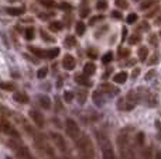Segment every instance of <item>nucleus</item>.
I'll use <instances>...</instances> for the list:
<instances>
[{
    "label": "nucleus",
    "mask_w": 161,
    "mask_h": 159,
    "mask_svg": "<svg viewBox=\"0 0 161 159\" xmlns=\"http://www.w3.org/2000/svg\"><path fill=\"white\" fill-rule=\"evenodd\" d=\"M76 148H78L82 159H95L93 144L88 135H79L76 138Z\"/></svg>",
    "instance_id": "f257e3e1"
},
{
    "label": "nucleus",
    "mask_w": 161,
    "mask_h": 159,
    "mask_svg": "<svg viewBox=\"0 0 161 159\" xmlns=\"http://www.w3.org/2000/svg\"><path fill=\"white\" fill-rule=\"evenodd\" d=\"M97 142H99V146L102 149V156L103 159H116V154H114V149L112 142L109 141V138L106 137L103 132H97Z\"/></svg>",
    "instance_id": "f03ea898"
},
{
    "label": "nucleus",
    "mask_w": 161,
    "mask_h": 159,
    "mask_svg": "<svg viewBox=\"0 0 161 159\" xmlns=\"http://www.w3.org/2000/svg\"><path fill=\"white\" fill-rule=\"evenodd\" d=\"M0 131H2L3 134L8 135V137H11V138H16V140L20 138L17 130L14 128V127L11 126L10 121H7V120H0Z\"/></svg>",
    "instance_id": "7ed1b4c3"
},
{
    "label": "nucleus",
    "mask_w": 161,
    "mask_h": 159,
    "mask_svg": "<svg viewBox=\"0 0 161 159\" xmlns=\"http://www.w3.org/2000/svg\"><path fill=\"white\" fill-rule=\"evenodd\" d=\"M65 127H67V132L72 140H76V138L80 135V130H79V126L76 124V121H74L72 118H67L65 121Z\"/></svg>",
    "instance_id": "20e7f679"
},
{
    "label": "nucleus",
    "mask_w": 161,
    "mask_h": 159,
    "mask_svg": "<svg viewBox=\"0 0 161 159\" xmlns=\"http://www.w3.org/2000/svg\"><path fill=\"white\" fill-rule=\"evenodd\" d=\"M129 131H130V128H123L122 131L119 132V135H117V144H119L120 152H122V151H127V145H129V142H130V138H129Z\"/></svg>",
    "instance_id": "39448f33"
},
{
    "label": "nucleus",
    "mask_w": 161,
    "mask_h": 159,
    "mask_svg": "<svg viewBox=\"0 0 161 159\" xmlns=\"http://www.w3.org/2000/svg\"><path fill=\"white\" fill-rule=\"evenodd\" d=\"M28 115L31 117V120L36 123V126L38 127V128H44V126H45L44 115H42L38 110H30V111H28Z\"/></svg>",
    "instance_id": "423d86ee"
},
{
    "label": "nucleus",
    "mask_w": 161,
    "mask_h": 159,
    "mask_svg": "<svg viewBox=\"0 0 161 159\" xmlns=\"http://www.w3.org/2000/svg\"><path fill=\"white\" fill-rule=\"evenodd\" d=\"M14 149H16V152H17V155H19L20 159H36V158H34V155L31 154L30 149H28L27 146H24V145H17Z\"/></svg>",
    "instance_id": "0eeeda50"
},
{
    "label": "nucleus",
    "mask_w": 161,
    "mask_h": 159,
    "mask_svg": "<svg viewBox=\"0 0 161 159\" xmlns=\"http://www.w3.org/2000/svg\"><path fill=\"white\" fill-rule=\"evenodd\" d=\"M50 137H51V140L54 141V144H55L61 151H65V149H67V144H65V140L61 134H58V132H51Z\"/></svg>",
    "instance_id": "6e6552de"
},
{
    "label": "nucleus",
    "mask_w": 161,
    "mask_h": 159,
    "mask_svg": "<svg viewBox=\"0 0 161 159\" xmlns=\"http://www.w3.org/2000/svg\"><path fill=\"white\" fill-rule=\"evenodd\" d=\"M62 66H64V69H67V70H74L75 66H76L75 58H74L72 55H69V54L65 55L64 59H62Z\"/></svg>",
    "instance_id": "1a4fd4ad"
},
{
    "label": "nucleus",
    "mask_w": 161,
    "mask_h": 159,
    "mask_svg": "<svg viewBox=\"0 0 161 159\" xmlns=\"http://www.w3.org/2000/svg\"><path fill=\"white\" fill-rule=\"evenodd\" d=\"M97 90H100L103 95H117V93L120 92L117 87H114L113 85H110V83H102Z\"/></svg>",
    "instance_id": "9d476101"
},
{
    "label": "nucleus",
    "mask_w": 161,
    "mask_h": 159,
    "mask_svg": "<svg viewBox=\"0 0 161 159\" xmlns=\"http://www.w3.org/2000/svg\"><path fill=\"white\" fill-rule=\"evenodd\" d=\"M92 99H93V103L96 104L97 107L105 104V95H103L100 90H95V92L92 93Z\"/></svg>",
    "instance_id": "9b49d317"
},
{
    "label": "nucleus",
    "mask_w": 161,
    "mask_h": 159,
    "mask_svg": "<svg viewBox=\"0 0 161 159\" xmlns=\"http://www.w3.org/2000/svg\"><path fill=\"white\" fill-rule=\"evenodd\" d=\"M6 13L11 17H17V16H23L25 13L24 7H7L6 8Z\"/></svg>",
    "instance_id": "f8f14e48"
},
{
    "label": "nucleus",
    "mask_w": 161,
    "mask_h": 159,
    "mask_svg": "<svg viewBox=\"0 0 161 159\" xmlns=\"http://www.w3.org/2000/svg\"><path fill=\"white\" fill-rule=\"evenodd\" d=\"M13 99L20 104H27L28 101H30L28 96L25 95V93H23V92H16L14 93V96H13Z\"/></svg>",
    "instance_id": "ddd939ff"
},
{
    "label": "nucleus",
    "mask_w": 161,
    "mask_h": 159,
    "mask_svg": "<svg viewBox=\"0 0 161 159\" xmlns=\"http://www.w3.org/2000/svg\"><path fill=\"white\" fill-rule=\"evenodd\" d=\"M96 72V65L93 64V62H88V64L83 65V75L85 76H92L93 73Z\"/></svg>",
    "instance_id": "4468645a"
},
{
    "label": "nucleus",
    "mask_w": 161,
    "mask_h": 159,
    "mask_svg": "<svg viewBox=\"0 0 161 159\" xmlns=\"http://www.w3.org/2000/svg\"><path fill=\"white\" fill-rule=\"evenodd\" d=\"M75 82H76V83H78V85H80V86H91V80H89V78H88V76H85V75H83V73H80V75H76L75 76Z\"/></svg>",
    "instance_id": "2eb2a0df"
},
{
    "label": "nucleus",
    "mask_w": 161,
    "mask_h": 159,
    "mask_svg": "<svg viewBox=\"0 0 161 159\" xmlns=\"http://www.w3.org/2000/svg\"><path fill=\"white\" fill-rule=\"evenodd\" d=\"M38 103L42 109H45V110L51 109V99L48 96H38Z\"/></svg>",
    "instance_id": "dca6fc26"
},
{
    "label": "nucleus",
    "mask_w": 161,
    "mask_h": 159,
    "mask_svg": "<svg viewBox=\"0 0 161 159\" xmlns=\"http://www.w3.org/2000/svg\"><path fill=\"white\" fill-rule=\"evenodd\" d=\"M127 73L126 72H119V73H116V75L113 76V82L114 83H119V85H123V83H126V80H127Z\"/></svg>",
    "instance_id": "f3484780"
},
{
    "label": "nucleus",
    "mask_w": 161,
    "mask_h": 159,
    "mask_svg": "<svg viewBox=\"0 0 161 159\" xmlns=\"http://www.w3.org/2000/svg\"><path fill=\"white\" fill-rule=\"evenodd\" d=\"M59 55V48H50V49H45V58L48 59H54Z\"/></svg>",
    "instance_id": "a211bd4d"
},
{
    "label": "nucleus",
    "mask_w": 161,
    "mask_h": 159,
    "mask_svg": "<svg viewBox=\"0 0 161 159\" xmlns=\"http://www.w3.org/2000/svg\"><path fill=\"white\" fill-rule=\"evenodd\" d=\"M28 49H30L37 58H41V59L45 58V49H41V48H37V47H28Z\"/></svg>",
    "instance_id": "6ab92c4d"
},
{
    "label": "nucleus",
    "mask_w": 161,
    "mask_h": 159,
    "mask_svg": "<svg viewBox=\"0 0 161 159\" xmlns=\"http://www.w3.org/2000/svg\"><path fill=\"white\" fill-rule=\"evenodd\" d=\"M0 89L4 90V92H13L16 89V85L13 82H2L0 83Z\"/></svg>",
    "instance_id": "aec40b11"
},
{
    "label": "nucleus",
    "mask_w": 161,
    "mask_h": 159,
    "mask_svg": "<svg viewBox=\"0 0 161 159\" xmlns=\"http://www.w3.org/2000/svg\"><path fill=\"white\" fill-rule=\"evenodd\" d=\"M139 58H140V61H146L147 59V56H148V48L147 47H140L139 48Z\"/></svg>",
    "instance_id": "412c9836"
},
{
    "label": "nucleus",
    "mask_w": 161,
    "mask_h": 159,
    "mask_svg": "<svg viewBox=\"0 0 161 159\" xmlns=\"http://www.w3.org/2000/svg\"><path fill=\"white\" fill-rule=\"evenodd\" d=\"M24 37H25V39H27V41H33L34 37H36V31H34V28L33 27H28L27 30L24 31Z\"/></svg>",
    "instance_id": "4be33fe9"
},
{
    "label": "nucleus",
    "mask_w": 161,
    "mask_h": 159,
    "mask_svg": "<svg viewBox=\"0 0 161 159\" xmlns=\"http://www.w3.org/2000/svg\"><path fill=\"white\" fill-rule=\"evenodd\" d=\"M75 31H76V34H78V35H83V34H85V31H86L85 23H83V21H78V23H76Z\"/></svg>",
    "instance_id": "5701e85b"
},
{
    "label": "nucleus",
    "mask_w": 161,
    "mask_h": 159,
    "mask_svg": "<svg viewBox=\"0 0 161 159\" xmlns=\"http://www.w3.org/2000/svg\"><path fill=\"white\" fill-rule=\"evenodd\" d=\"M62 27H64V24H62L61 21H51L50 23V30H53V31H61L62 30Z\"/></svg>",
    "instance_id": "b1692460"
},
{
    "label": "nucleus",
    "mask_w": 161,
    "mask_h": 159,
    "mask_svg": "<svg viewBox=\"0 0 161 159\" xmlns=\"http://www.w3.org/2000/svg\"><path fill=\"white\" fill-rule=\"evenodd\" d=\"M40 35L42 37V39H44L45 42H55V38H53L45 30H40Z\"/></svg>",
    "instance_id": "393cba45"
},
{
    "label": "nucleus",
    "mask_w": 161,
    "mask_h": 159,
    "mask_svg": "<svg viewBox=\"0 0 161 159\" xmlns=\"http://www.w3.org/2000/svg\"><path fill=\"white\" fill-rule=\"evenodd\" d=\"M65 45H67L68 48H72L76 45V38L74 35H68L67 38H65Z\"/></svg>",
    "instance_id": "a878e982"
},
{
    "label": "nucleus",
    "mask_w": 161,
    "mask_h": 159,
    "mask_svg": "<svg viewBox=\"0 0 161 159\" xmlns=\"http://www.w3.org/2000/svg\"><path fill=\"white\" fill-rule=\"evenodd\" d=\"M113 61V52H106L105 55L102 56V62H103V65H108V64H110V62Z\"/></svg>",
    "instance_id": "bb28decb"
},
{
    "label": "nucleus",
    "mask_w": 161,
    "mask_h": 159,
    "mask_svg": "<svg viewBox=\"0 0 161 159\" xmlns=\"http://www.w3.org/2000/svg\"><path fill=\"white\" fill-rule=\"evenodd\" d=\"M140 41H142V37H140L139 34H133V35L129 37V44L130 45H136V44H139Z\"/></svg>",
    "instance_id": "cd10ccee"
},
{
    "label": "nucleus",
    "mask_w": 161,
    "mask_h": 159,
    "mask_svg": "<svg viewBox=\"0 0 161 159\" xmlns=\"http://www.w3.org/2000/svg\"><path fill=\"white\" fill-rule=\"evenodd\" d=\"M47 75H48V68L47 66H42L37 70V78L38 79H44Z\"/></svg>",
    "instance_id": "c85d7f7f"
},
{
    "label": "nucleus",
    "mask_w": 161,
    "mask_h": 159,
    "mask_svg": "<svg viewBox=\"0 0 161 159\" xmlns=\"http://www.w3.org/2000/svg\"><path fill=\"white\" fill-rule=\"evenodd\" d=\"M154 4V0H143L142 4H140V10H146V8L151 7Z\"/></svg>",
    "instance_id": "c756f323"
},
{
    "label": "nucleus",
    "mask_w": 161,
    "mask_h": 159,
    "mask_svg": "<svg viewBox=\"0 0 161 159\" xmlns=\"http://www.w3.org/2000/svg\"><path fill=\"white\" fill-rule=\"evenodd\" d=\"M137 21V14L136 13H130L127 17H126V23L127 24H134Z\"/></svg>",
    "instance_id": "7c9ffc66"
},
{
    "label": "nucleus",
    "mask_w": 161,
    "mask_h": 159,
    "mask_svg": "<svg viewBox=\"0 0 161 159\" xmlns=\"http://www.w3.org/2000/svg\"><path fill=\"white\" fill-rule=\"evenodd\" d=\"M129 54H130V49L122 48V49H119V52H117V56H119V59H123V58H126V56H129Z\"/></svg>",
    "instance_id": "2f4dec72"
},
{
    "label": "nucleus",
    "mask_w": 161,
    "mask_h": 159,
    "mask_svg": "<svg viewBox=\"0 0 161 159\" xmlns=\"http://www.w3.org/2000/svg\"><path fill=\"white\" fill-rule=\"evenodd\" d=\"M64 99H65V101H67V103H72L74 99H75V95H74L72 92H65L64 93Z\"/></svg>",
    "instance_id": "473e14b6"
},
{
    "label": "nucleus",
    "mask_w": 161,
    "mask_h": 159,
    "mask_svg": "<svg viewBox=\"0 0 161 159\" xmlns=\"http://www.w3.org/2000/svg\"><path fill=\"white\" fill-rule=\"evenodd\" d=\"M96 8L97 10H105V8H108V2H106V0H97Z\"/></svg>",
    "instance_id": "72a5a7b5"
},
{
    "label": "nucleus",
    "mask_w": 161,
    "mask_h": 159,
    "mask_svg": "<svg viewBox=\"0 0 161 159\" xmlns=\"http://www.w3.org/2000/svg\"><path fill=\"white\" fill-rule=\"evenodd\" d=\"M78 101L80 104H83L86 101V92L85 90H80V92L78 93Z\"/></svg>",
    "instance_id": "f704fd0d"
},
{
    "label": "nucleus",
    "mask_w": 161,
    "mask_h": 159,
    "mask_svg": "<svg viewBox=\"0 0 161 159\" xmlns=\"http://www.w3.org/2000/svg\"><path fill=\"white\" fill-rule=\"evenodd\" d=\"M103 18H105V16H102V14L97 17H92V18L89 20V25H95L97 21H100V20H103Z\"/></svg>",
    "instance_id": "c9c22d12"
},
{
    "label": "nucleus",
    "mask_w": 161,
    "mask_h": 159,
    "mask_svg": "<svg viewBox=\"0 0 161 159\" xmlns=\"http://www.w3.org/2000/svg\"><path fill=\"white\" fill-rule=\"evenodd\" d=\"M148 42H150L151 45H157V44H158V35H157V34H153V35H150V38H148Z\"/></svg>",
    "instance_id": "e433bc0d"
},
{
    "label": "nucleus",
    "mask_w": 161,
    "mask_h": 159,
    "mask_svg": "<svg viewBox=\"0 0 161 159\" xmlns=\"http://www.w3.org/2000/svg\"><path fill=\"white\" fill-rule=\"evenodd\" d=\"M136 141L139 145H143V144H144V134H143V132H139L136 137Z\"/></svg>",
    "instance_id": "4c0bfd02"
},
{
    "label": "nucleus",
    "mask_w": 161,
    "mask_h": 159,
    "mask_svg": "<svg viewBox=\"0 0 161 159\" xmlns=\"http://www.w3.org/2000/svg\"><path fill=\"white\" fill-rule=\"evenodd\" d=\"M116 6L120 8H126L127 7V2L126 0H116Z\"/></svg>",
    "instance_id": "58836bf2"
},
{
    "label": "nucleus",
    "mask_w": 161,
    "mask_h": 159,
    "mask_svg": "<svg viewBox=\"0 0 161 159\" xmlns=\"http://www.w3.org/2000/svg\"><path fill=\"white\" fill-rule=\"evenodd\" d=\"M42 4L45 6V7H54V6H55V3L53 2V0H42Z\"/></svg>",
    "instance_id": "ea45409f"
},
{
    "label": "nucleus",
    "mask_w": 161,
    "mask_h": 159,
    "mask_svg": "<svg viewBox=\"0 0 161 159\" xmlns=\"http://www.w3.org/2000/svg\"><path fill=\"white\" fill-rule=\"evenodd\" d=\"M59 8H61V10H67L68 11V10H71V6L68 4V3L64 2V3H61V4H59Z\"/></svg>",
    "instance_id": "a19ab883"
},
{
    "label": "nucleus",
    "mask_w": 161,
    "mask_h": 159,
    "mask_svg": "<svg viewBox=\"0 0 161 159\" xmlns=\"http://www.w3.org/2000/svg\"><path fill=\"white\" fill-rule=\"evenodd\" d=\"M139 30H142V31H147V30H148V24H147L146 21H143L142 24L139 25Z\"/></svg>",
    "instance_id": "79ce46f5"
},
{
    "label": "nucleus",
    "mask_w": 161,
    "mask_h": 159,
    "mask_svg": "<svg viewBox=\"0 0 161 159\" xmlns=\"http://www.w3.org/2000/svg\"><path fill=\"white\" fill-rule=\"evenodd\" d=\"M112 16H113V18H122V13L120 11H117V10H114V11H112Z\"/></svg>",
    "instance_id": "37998d69"
},
{
    "label": "nucleus",
    "mask_w": 161,
    "mask_h": 159,
    "mask_svg": "<svg viewBox=\"0 0 161 159\" xmlns=\"http://www.w3.org/2000/svg\"><path fill=\"white\" fill-rule=\"evenodd\" d=\"M154 75H156V70H150V72L147 73V75H146V80H150L151 78H154Z\"/></svg>",
    "instance_id": "c03bdc74"
},
{
    "label": "nucleus",
    "mask_w": 161,
    "mask_h": 159,
    "mask_svg": "<svg viewBox=\"0 0 161 159\" xmlns=\"http://www.w3.org/2000/svg\"><path fill=\"white\" fill-rule=\"evenodd\" d=\"M88 55L91 56V58H96V56H97V52H95L93 49H89V51H88Z\"/></svg>",
    "instance_id": "a18cd8bd"
},
{
    "label": "nucleus",
    "mask_w": 161,
    "mask_h": 159,
    "mask_svg": "<svg viewBox=\"0 0 161 159\" xmlns=\"http://www.w3.org/2000/svg\"><path fill=\"white\" fill-rule=\"evenodd\" d=\"M139 75H140V69L139 68H136V69L133 70V73H131V78H137Z\"/></svg>",
    "instance_id": "49530a36"
},
{
    "label": "nucleus",
    "mask_w": 161,
    "mask_h": 159,
    "mask_svg": "<svg viewBox=\"0 0 161 159\" xmlns=\"http://www.w3.org/2000/svg\"><path fill=\"white\" fill-rule=\"evenodd\" d=\"M88 14H89V8L88 7H86L85 10L80 11V17H88Z\"/></svg>",
    "instance_id": "de8ad7c7"
},
{
    "label": "nucleus",
    "mask_w": 161,
    "mask_h": 159,
    "mask_svg": "<svg viewBox=\"0 0 161 159\" xmlns=\"http://www.w3.org/2000/svg\"><path fill=\"white\" fill-rule=\"evenodd\" d=\"M157 59H158V56H154V58H151L150 59V62H148V64H150V65H154V64H157Z\"/></svg>",
    "instance_id": "09e8293b"
},
{
    "label": "nucleus",
    "mask_w": 161,
    "mask_h": 159,
    "mask_svg": "<svg viewBox=\"0 0 161 159\" xmlns=\"http://www.w3.org/2000/svg\"><path fill=\"white\" fill-rule=\"evenodd\" d=\"M48 17H50V14H47V13H42V14H40V18H41V20H47Z\"/></svg>",
    "instance_id": "8fccbe9b"
},
{
    "label": "nucleus",
    "mask_w": 161,
    "mask_h": 159,
    "mask_svg": "<svg viewBox=\"0 0 161 159\" xmlns=\"http://www.w3.org/2000/svg\"><path fill=\"white\" fill-rule=\"evenodd\" d=\"M57 109H58V111H59V110H64L61 107V101H59V99H57Z\"/></svg>",
    "instance_id": "3c124183"
},
{
    "label": "nucleus",
    "mask_w": 161,
    "mask_h": 159,
    "mask_svg": "<svg viewBox=\"0 0 161 159\" xmlns=\"http://www.w3.org/2000/svg\"><path fill=\"white\" fill-rule=\"evenodd\" d=\"M157 159H161V156H160V154H157V156H156Z\"/></svg>",
    "instance_id": "603ef678"
},
{
    "label": "nucleus",
    "mask_w": 161,
    "mask_h": 159,
    "mask_svg": "<svg viewBox=\"0 0 161 159\" xmlns=\"http://www.w3.org/2000/svg\"><path fill=\"white\" fill-rule=\"evenodd\" d=\"M134 2H139V0H134Z\"/></svg>",
    "instance_id": "864d4df0"
}]
</instances>
